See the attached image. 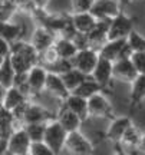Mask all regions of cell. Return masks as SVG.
Segmentation results:
<instances>
[{
  "mask_svg": "<svg viewBox=\"0 0 145 155\" xmlns=\"http://www.w3.org/2000/svg\"><path fill=\"white\" fill-rule=\"evenodd\" d=\"M5 94H6V88L0 83V102H3V98H5Z\"/></svg>",
  "mask_w": 145,
  "mask_h": 155,
  "instance_id": "cell-44",
  "label": "cell"
},
{
  "mask_svg": "<svg viewBox=\"0 0 145 155\" xmlns=\"http://www.w3.org/2000/svg\"><path fill=\"white\" fill-rule=\"evenodd\" d=\"M10 52H12V45L3 38H0V56L7 58L10 55Z\"/></svg>",
  "mask_w": 145,
  "mask_h": 155,
  "instance_id": "cell-39",
  "label": "cell"
},
{
  "mask_svg": "<svg viewBox=\"0 0 145 155\" xmlns=\"http://www.w3.org/2000/svg\"><path fill=\"white\" fill-rule=\"evenodd\" d=\"M23 128L32 142H43L46 124H28V125H23Z\"/></svg>",
  "mask_w": 145,
  "mask_h": 155,
  "instance_id": "cell-30",
  "label": "cell"
},
{
  "mask_svg": "<svg viewBox=\"0 0 145 155\" xmlns=\"http://www.w3.org/2000/svg\"><path fill=\"white\" fill-rule=\"evenodd\" d=\"M135 29V19L121 12L119 15L109 20V30H108V40L115 39H127L128 35Z\"/></svg>",
  "mask_w": 145,
  "mask_h": 155,
  "instance_id": "cell-3",
  "label": "cell"
},
{
  "mask_svg": "<svg viewBox=\"0 0 145 155\" xmlns=\"http://www.w3.org/2000/svg\"><path fill=\"white\" fill-rule=\"evenodd\" d=\"M26 35V28L25 25L13 23L10 20H0V38L7 40L9 43H15L17 40H22Z\"/></svg>",
  "mask_w": 145,
  "mask_h": 155,
  "instance_id": "cell-18",
  "label": "cell"
},
{
  "mask_svg": "<svg viewBox=\"0 0 145 155\" xmlns=\"http://www.w3.org/2000/svg\"><path fill=\"white\" fill-rule=\"evenodd\" d=\"M45 68H46L48 72L56 73V75H63V73H66L68 71H71V69L73 68V65H72V61H68V59H62V58H59V59L55 61L53 63L45 65Z\"/></svg>",
  "mask_w": 145,
  "mask_h": 155,
  "instance_id": "cell-32",
  "label": "cell"
},
{
  "mask_svg": "<svg viewBox=\"0 0 145 155\" xmlns=\"http://www.w3.org/2000/svg\"><path fill=\"white\" fill-rule=\"evenodd\" d=\"M114 145H115V154L114 155H129L121 144H114Z\"/></svg>",
  "mask_w": 145,
  "mask_h": 155,
  "instance_id": "cell-41",
  "label": "cell"
},
{
  "mask_svg": "<svg viewBox=\"0 0 145 155\" xmlns=\"http://www.w3.org/2000/svg\"><path fill=\"white\" fill-rule=\"evenodd\" d=\"M61 106L75 112L84 121L88 119V99H85L82 96H78V95H75V94H69L61 102Z\"/></svg>",
  "mask_w": 145,
  "mask_h": 155,
  "instance_id": "cell-21",
  "label": "cell"
},
{
  "mask_svg": "<svg viewBox=\"0 0 145 155\" xmlns=\"http://www.w3.org/2000/svg\"><path fill=\"white\" fill-rule=\"evenodd\" d=\"M98 50H99V56L111 62H115L118 59H127L132 55V50L127 43V39L106 40Z\"/></svg>",
  "mask_w": 145,
  "mask_h": 155,
  "instance_id": "cell-4",
  "label": "cell"
},
{
  "mask_svg": "<svg viewBox=\"0 0 145 155\" xmlns=\"http://www.w3.org/2000/svg\"><path fill=\"white\" fill-rule=\"evenodd\" d=\"M138 151L144 152L145 154V132H142V137H141V142L138 145Z\"/></svg>",
  "mask_w": 145,
  "mask_h": 155,
  "instance_id": "cell-42",
  "label": "cell"
},
{
  "mask_svg": "<svg viewBox=\"0 0 145 155\" xmlns=\"http://www.w3.org/2000/svg\"><path fill=\"white\" fill-rule=\"evenodd\" d=\"M62 79H63V82H65V85H66L68 91L72 94L75 89L78 88L81 83L84 82V81H86L88 79V75H85V73H82L81 71H78V69H75V68H72L71 71H68L66 73H63V75H61Z\"/></svg>",
  "mask_w": 145,
  "mask_h": 155,
  "instance_id": "cell-28",
  "label": "cell"
},
{
  "mask_svg": "<svg viewBox=\"0 0 145 155\" xmlns=\"http://www.w3.org/2000/svg\"><path fill=\"white\" fill-rule=\"evenodd\" d=\"M108 30H109V20H98L95 28L86 35L91 46L95 49H99L108 40Z\"/></svg>",
  "mask_w": 145,
  "mask_h": 155,
  "instance_id": "cell-23",
  "label": "cell"
},
{
  "mask_svg": "<svg viewBox=\"0 0 145 155\" xmlns=\"http://www.w3.org/2000/svg\"><path fill=\"white\" fill-rule=\"evenodd\" d=\"M30 145L32 141L28 137L25 128H15L6 148V155H26L30 151Z\"/></svg>",
  "mask_w": 145,
  "mask_h": 155,
  "instance_id": "cell-11",
  "label": "cell"
},
{
  "mask_svg": "<svg viewBox=\"0 0 145 155\" xmlns=\"http://www.w3.org/2000/svg\"><path fill=\"white\" fill-rule=\"evenodd\" d=\"M127 43L132 52H145V36L135 29L128 35Z\"/></svg>",
  "mask_w": 145,
  "mask_h": 155,
  "instance_id": "cell-31",
  "label": "cell"
},
{
  "mask_svg": "<svg viewBox=\"0 0 145 155\" xmlns=\"http://www.w3.org/2000/svg\"><path fill=\"white\" fill-rule=\"evenodd\" d=\"M12 52L25 58L32 66L40 65V53L35 49V46L30 42H26L22 39V40H17L15 43H12Z\"/></svg>",
  "mask_w": 145,
  "mask_h": 155,
  "instance_id": "cell-19",
  "label": "cell"
},
{
  "mask_svg": "<svg viewBox=\"0 0 145 155\" xmlns=\"http://www.w3.org/2000/svg\"><path fill=\"white\" fill-rule=\"evenodd\" d=\"M5 61V58H3V56H0V65H2V62Z\"/></svg>",
  "mask_w": 145,
  "mask_h": 155,
  "instance_id": "cell-45",
  "label": "cell"
},
{
  "mask_svg": "<svg viewBox=\"0 0 145 155\" xmlns=\"http://www.w3.org/2000/svg\"><path fill=\"white\" fill-rule=\"evenodd\" d=\"M91 78L95 81L96 83H99L102 89L105 91V94L111 95L112 94V82L114 79V62L108 61L105 58L99 56V61L96 63L94 72L91 75Z\"/></svg>",
  "mask_w": 145,
  "mask_h": 155,
  "instance_id": "cell-5",
  "label": "cell"
},
{
  "mask_svg": "<svg viewBox=\"0 0 145 155\" xmlns=\"http://www.w3.org/2000/svg\"><path fill=\"white\" fill-rule=\"evenodd\" d=\"M53 46H55L59 58L68 59V61H72L79 50L78 48H76V45L73 43V40H69V39H65V38H59V36L56 38Z\"/></svg>",
  "mask_w": 145,
  "mask_h": 155,
  "instance_id": "cell-25",
  "label": "cell"
},
{
  "mask_svg": "<svg viewBox=\"0 0 145 155\" xmlns=\"http://www.w3.org/2000/svg\"><path fill=\"white\" fill-rule=\"evenodd\" d=\"M134 122L131 119V116L125 115V116H114L112 119H109V125L106 128V131L102 134V138L101 139H106V141H111L114 144H119L122 135L125 134V131L128 129Z\"/></svg>",
  "mask_w": 145,
  "mask_h": 155,
  "instance_id": "cell-9",
  "label": "cell"
},
{
  "mask_svg": "<svg viewBox=\"0 0 145 155\" xmlns=\"http://www.w3.org/2000/svg\"><path fill=\"white\" fill-rule=\"evenodd\" d=\"M131 62L138 75H145V52H132Z\"/></svg>",
  "mask_w": 145,
  "mask_h": 155,
  "instance_id": "cell-35",
  "label": "cell"
},
{
  "mask_svg": "<svg viewBox=\"0 0 145 155\" xmlns=\"http://www.w3.org/2000/svg\"><path fill=\"white\" fill-rule=\"evenodd\" d=\"M141 137L142 132L140 131V128H137L132 124L131 127L125 131V134L122 135V139L119 144L122 145L124 148H131V150H138V145L141 142Z\"/></svg>",
  "mask_w": 145,
  "mask_h": 155,
  "instance_id": "cell-27",
  "label": "cell"
},
{
  "mask_svg": "<svg viewBox=\"0 0 145 155\" xmlns=\"http://www.w3.org/2000/svg\"><path fill=\"white\" fill-rule=\"evenodd\" d=\"M65 150H68L72 155H92L95 151V144L86 138L79 129L68 134Z\"/></svg>",
  "mask_w": 145,
  "mask_h": 155,
  "instance_id": "cell-7",
  "label": "cell"
},
{
  "mask_svg": "<svg viewBox=\"0 0 145 155\" xmlns=\"http://www.w3.org/2000/svg\"><path fill=\"white\" fill-rule=\"evenodd\" d=\"M45 91H48L50 95H53L56 99H59L61 102L71 94V92L68 91L66 85H65V82H63V79H62L61 75H56V73H52V72H48Z\"/></svg>",
  "mask_w": 145,
  "mask_h": 155,
  "instance_id": "cell-20",
  "label": "cell"
},
{
  "mask_svg": "<svg viewBox=\"0 0 145 155\" xmlns=\"http://www.w3.org/2000/svg\"><path fill=\"white\" fill-rule=\"evenodd\" d=\"M30 15L38 22V26H43L48 30L53 32L56 36H59L62 30L71 23V15H53L46 12V9H35Z\"/></svg>",
  "mask_w": 145,
  "mask_h": 155,
  "instance_id": "cell-1",
  "label": "cell"
},
{
  "mask_svg": "<svg viewBox=\"0 0 145 155\" xmlns=\"http://www.w3.org/2000/svg\"><path fill=\"white\" fill-rule=\"evenodd\" d=\"M56 36L53 32L48 30L43 26H38L32 33V39H30V43L35 46V49L38 50L39 53L45 52L46 49H49L50 46H53L56 40Z\"/></svg>",
  "mask_w": 145,
  "mask_h": 155,
  "instance_id": "cell-14",
  "label": "cell"
},
{
  "mask_svg": "<svg viewBox=\"0 0 145 155\" xmlns=\"http://www.w3.org/2000/svg\"><path fill=\"white\" fill-rule=\"evenodd\" d=\"M48 71L43 65H35L28 72V89L29 98H38L43 91L46 85Z\"/></svg>",
  "mask_w": 145,
  "mask_h": 155,
  "instance_id": "cell-12",
  "label": "cell"
},
{
  "mask_svg": "<svg viewBox=\"0 0 145 155\" xmlns=\"http://www.w3.org/2000/svg\"><path fill=\"white\" fill-rule=\"evenodd\" d=\"M118 2H119V5H121V7H122V10H124V9H125L127 6L131 5L134 0H118Z\"/></svg>",
  "mask_w": 145,
  "mask_h": 155,
  "instance_id": "cell-43",
  "label": "cell"
},
{
  "mask_svg": "<svg viewBox=\"0 0 145 155\" xmlns=\"http://www.w3.org/2000/svg\"><path fill=\"white\" fill-rule=\"evenodd\" d=\"M15 3H16L17 9L19 10H23L26 12V13H32L35 10V5H33V0H13Z\"/></svg>",
  "mask_w": 145,
  "mask_h": 155,
  "instance_id": "cell-38",
  "label": "cell"
},
{
  "mask_svg": "<svg viewBox=\"0 0 145 155\" xmlns=\"http://www.w3.org/2000/svg\"><path fill=\"white\" fill-rule=\"evenodd\" d=\"M95 0H71L72 6V13H85L91 12Z\"/></svg>",
  "mask_w": 145,
  "mask_h": 155,
  "instance_id": "cell-36",
  "label": "cell"
},
{
  "mask_svg": "<svg viewBox=\"0 0 145 155\" xmlns=\"http://www.w3.org/2000/svg\"><path fill=\"white\" fill-rule=\"evenodd\" d=\"M10 62L16 73H28L32 69V65L25 58H22L17 53H13V52H10Z\"/></svg>",
  "mask_w": 145,
  "mask_h": 155,
  "instance_id": "cell-33",
  "label": "cell"
},
{
  "mask_svg": "<svg viewBox=\"0 0 145 155\" xmlns=\"http://www.w3.org/2000/svg\"><path fill=\"white\" fill-rule=\"evenodd\" d=\"M0 2H10V0H0Z\"/></svg>",
  "mask_w": 145,
  "mask_h": 155,
  "instance_id": "cell-46",
  "label": "cell"
},
{
  "mask_svg": "<svg viewBox=\"0 0 145 155\" xmlns=\"http://www.w3.org/2000/svg\"><path fill=\"white\" fill-rule=\"evenodd\" d=\"M101 92H104V94H105V91L102 89V86H101L99 83H96L95 81L89 76L86 81H84V82L81 83L78 88L73 91L72 94L78 95V96H82V98H85V99H89V98H92L94 95L101 94Z\"/></svg>",
  "mask_w": 145,
  "mask_h": 155,
  "instance_id": "cell-26",
  "label": "cell"
},
{
  "mask_svg": "<svg viewBox=\"0 0 145 155\" xmlns=\"http://www.w3.org/2000/svg\"><path fill=\"white\" fill-rule=\"evenodd\" d=\"M26 155H30V154H26Z\"/></svg>",
  "mask_w": 145,
  "mask_h": 155,
  "instance_id": "cell-47",
  "label": "cell"
},
{
  "mask_svg": "<svg viewBox=\"0 0 145 155\" xmlns=\"http://www.w3.org/2000/svg\"><path fill=\"white\" fill-rule=\"evenodd\" d=\"M50 0H33L35 9H46Z\"/></svg>",
  "mask_w": 145,
  "mask_h": 155,
  "instance_id": "cell-40",
  "label": "cell"
},
{
  "mask_svg": "<svg viewBox=\"0 0 145 155\" xmlns=\"http://www.w3.org/2000/svg\"><path fill=\"white\" fill-rule=\"evenodd\" d=\"M114 109L108 95L101 92L94 95L88 99V118H105L112 119L114 118Z\"/></svg>",
  "mask_w": 145,
  "mask_h": 155,
  "instance_id": "cell-6",
  "label": "cell"
},
{
  "mask_svg": "<svg viewBox=\"0 0 145 155\" xmlns=\"http://www.w3.org/2000/svg\"><path fill=\"white\" fill-rule=\"evenodd\" d=\"M30 101L26 94H23L20 89H17L16 86H10V88L6 89V94H5V98H3V106H5L7 111H13L16 109L17 106H20L22 104Z\"/></svg>",
  "mask_w": 145,
  "mask_h": 155,
  "instance_id": "cell-24",
  "label": "cell"
},
{
  "mask_svg": "<svg viewBox=\"0 0 145 155\" xmlns=\"http://www.w3.org/2000/svg\"><path fill=\"white\" fill-rule=\"evenodd\" d=\"M66 137H68V132L63 129V127H62L56 119H53V121H50L46 124L43 142H45L56 155H61L62 151L65 150Z\"/></svg>",
  "mask_w": 145,
  "mask_h": 155,
  "instance_id": "cell-2",
  "label": "cell"
},
{
  "mask_svg": "<svg viewBox=\"0 0 145 155\" xmlns=\"http://www.w3.org/2000/svg\"><path fill=\"white\" fill-rule=\"evenodd\" d=\"M53 119H56V112H52L45 106L29 101L22 119V127L28 124H48Z\"/></svg>",
  "mask_w": 145,
  "mask_h": 155,
  "instance_id": "cell-10",
  "label": "cell"
},
{
  "mask_svg": "<svg viewBox=\"0 0 145 155\" xmlns=\"http://www.w3.org/2000/svg\"><path fill=\"white\" fill-rule=\"evenodd\" d=\"M129 85V108L137 109L145 102V75H137Z\"/></svg>",
  "mask_w": 145,
  "mask_h": 155,
  "instance_id": "cell-17",
  "label": "cell"
},
{
  "mask_svg": "<svg viewBox=\"0 0 145 155\" xmlns=\"http://www.w3.org/2000/svg\"><path fill=\"white\" fill-rule=\"evenodd\" d=\"M122 12V7L118 0H95L91 13L98 20H111Z\"/></svg>",
  "mask_w": 145,
  "mask_h": 155,
  "instance_id": "cell-13",
  "label": "cell"
},
{
  "mask_svg": "<svg viewBox=\"0 0 145 155\" xmlns=\"http://www.w3.org/2000/svg\"><path fill=\"white\" fill-rule=\"evenodd\" d=\"M98 61H99V50L95 48H85L78 50V53L72 59V65L75 69L91 76Z\"/></svg>",
  "mask_w": 145,
  "mask_h": 155,
  "instance_id": "cell-8",
  "label": "cell"
},
{
  "mask_svg": "<svg viewBox=\"0 0 145 155\" xmlns=\"http://www.w3.org/2000/svg\"><path fill=\"white\" fill-rule=\"evenodd\" d=\"M29 154L30 155H56L45 142H32Z\"/></svg>",
  "mask_w": 145,
  "mask_h": 155,
  "instance_id": "cell-37",
  "label": "cell"
},
{
  "mask_svg": "<svg viewBox=\"0 0 145 155\" xmlns=\"http://www.w3.org/2000/svg\"><path fill=\"white\" fill-rule=\"evenodd\" d=\"M137 71L131 62V58L127 59H118L114 62V79L121 82L131 83L137 78Z\"/></svg>",
  "mask_w": 145,
  "mask_h": 155,
  "instance_id": "cell-16",
  "label": "cell"
},
{
  "mask_svg": "<svg viewBox=\"0 0 145 155\" xmlns=\"http://www.w3.org/2000/svg\"><path fill=\"white\" fill-rule=\"evenodd\" d=\"M71 19H72V25L79 33L88 35L92 29L96 26L98 19H96L91 12H85V13H71Z\"/></svg>",
  "mask_w": 145,
  "mask_h": 155,
  "instance_id": "cell-22",
  "label": "cell"
},
{
  "mask_svg": "<svg viewBox=\"0 0 145 155\" xmlns=\"http://www.w3.org/2000/svg\"><path fill=\"white\" fill-rule=\"evenodd\" d=\"M56 121L61 124L68 134L73 132V131H79L85 122L79 115H76L75 112L69 111L63 106H61L59 111L56 112Z\"/></svg>",
  "mask_w": 145,
  "mask_h": 155,
  "instance_id": "cell-15",
  "label": "cell"
},
{
  "mask_svg": "<svg viewBox=\"0 0 145 155\" xmlns=\"http://www.w3.org/2000/svg\"><path fill=\"white\" fill-rule=\"evenodd\" d=\"M16 10H19V9H17L16 3L13 0H10V2H2L0 3V20H3V22L10 20Z\"/></svg>",
  "mask_w": 145,
  "mask_h": 155,
  "instance_id": "cell-34",
  "label": "cell"
},
{
  "mask_svg": "<svg viewBox=\"0 0 145 155\" xmlns=\"http://www.w3.org/2000/svg\"><path fill=\"white\" fill-rule=\"evenodd\" d=\"M15 76H16V72L12 66L10 62V55L5 58V61L2 62L0 65V83L5 86L6 89L13 86V82H15Z\"/></svg>",
  "mask_w": 145,
  "mask_h": 155,
  "instance_id": "cell-29",
  "label": "cell"
}]
</instances>
